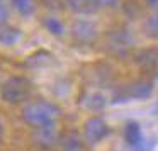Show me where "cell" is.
Returning a JSON list of instances; mask_svg holds the SVG:
<instances>
[{"label": "cell", "mask_w": 158, "mask_h": 151, "mask_svg": "<svg viewBox=\"0 0 158 151\" xmlns=\"http://www.w3.org/2000/svg\"><path fill=\"white\" fill-rule=\"evenodd\" d=\"M43 4H44V7L51 9V10H61V9L68 7L66 0H43Z\"/></svg>", "instance_id": "obj_17"}, {"label": "cell", "mask_w": 158, "mask_h": 151, "mask_svg": "<svg viewBox=\"0 0 158 151\" xmlns=\"http://www.w3.org/2000/svg\"><path fill=\"white\" fill-rule=\"evenodd\" d=\"M104 104H106V100L100 93H90L83 99V105L90 110H100L104 107Z\"/></svg>", "instance_id": "obj_14"}, {"label": "cell", "mask_w": 158, "mask_h": 151, "mask_svg": "<svg viewBox=\"0 0 158 151\" xmlns=\"http://www.w3.org/2000/svg\"><path fill=\"white\" fill-rule=\"evenodd\" d=\"M61 151H85V139L75 129H68L58 137Z\"/></svg>", "instance_id": "obj_6"}, {"label": "cell", "mask_w": 158, "mask_h": 151, "mask_svg": "<svg viewBox=\"0 0 158 151\" xmlns=\"http://www.w3.org/2000/svg\"><path fill=\"white\" fill-rule=\"evenodd\" d=\"M144 32L150 38L158 39V14H155V15L146 19V22H144Z\"/></svg>", "instance_id": "obj_16"}, {"label": "cell", "mask_w": 158, "mask_h": 151, "mask_svg": "<svg viewBox=\"0 0 158 151\" xmlns=\"http://www.w3.org/2000/svg\"><path fill=\"white\" fill-rule=\"evenodd\" d=\"M36 143L43 148H49L56 143V133H55V127H48V129H38L36 131Z\"/></svg>", "instance_id": "obj_12"}, {"label": "cell", "mask_w": 158, "mask_h": 151, "mask_svg": "<svg viewBox=\"0 0 158 151\" xmlns=\"http://www.w3.org/2000/svg\"><path fill=\"white\" fill-rule=\"evenodd\" d=\"M109 134V124L102 119V117L95 116L87 119L85 127H83V137L87 143L90 144H99L100 141H104Z\"/></svg>", "instance_id": "obj_3"}, {"label": "cell", "mask_w": 158, "mask_h": 151, "mask_svg": "<svg viewBox=\"0 0 158 151\" xmlns=\"http://www.w3.org/2000/svg\"><path fill=\"white\" fill-rule=\"evenodd\" d=\"M100 7H116L119 0H99Z\"/></svg>", "instance_id": "obj_19"}, {"label": "cell", "mask_w": 158, "mask_h": 151, "mask_svg": "<svg viewBox=\"0 0 158 151\" xmlns=\"http://www.w3.org/2000/svg\"><path fill=\"white\" fill-rule=\"evenodd\" d=\"M12 5H14V7L17 9V12L22 15H31L36 9L34 0H12Z\"/></svg>", "instance_id": "obj_15"}, {"label": "cell", "mask_w": 158, "mask_h": 151, "mask_svg": "<svg viewBox=\"0 0 158 151\" xmlns=\"http://www.w3.org/2000/svg\"><path fill=\"white\" fill-rule=\"evenodd\" d=\"M21 39V31L9 24L0 26V44L4 46H12Z\"/></svg>", "instance_id": "obj_11"}, {"label": "cell", "mask_w": 158, "mask_h": 151, "mask_svg": "<svg viewBox=\"0 0 158 151\" xmlns=\"http://www.w3.org/2000/svg\"><path fill=\"white\" fill-rule=\"evenodd\" d=\"M134 151H150V149H148V148L144 146V144H139V146L134 148Z\"/></svg>", "instance_id": "obj_21"}, {"label": "cell", "mask_w": 158, "mask_h": 151, "mask_svg": "<svg viewBox=\"0 0 158 151\" xmlns=\"http://www.w3.org/2000/svg\"><path fill=\"white\" fill-rule=\"evenodd\" d=\"M136 65L141 70H155L158 66V48H148V49H141L134 58Z\"/></svg>", "instance_id": "obj_7"}, {"label": "cell", "mask_w": 158, "mask_h": 151, "mask_svg": "<svg viewBox=\"0 0 158 151\" xmlns=\"http://www.w3.org/2000/svg\"><path fill=\"white\" fill-rule=\"evenodd\" d=\"M2 136H4V126H2V122H0V139H2Z\"/></svg>", "instance_id": "obj_22"}, {"label": "cell", "mask_w": 158, "mask_h": 151, "mask_svg": "<svg viewBox=\"0 0 158 151\" xmlns=\"http://www.w3.org/2000/svg\"><path fill=\"white\" fill-rule=\"evenodd\" d=\"M131 48V38L126 31H114L107 36V49L114 55H124Z\"/></svg>", "instance_id": "obj_5"}, {"label": "cell", "mask_w": 158, "mask_h": 151, "mask_svg": "<svg viewBox=\"0 0 158 151\" xmlns=\"http://www.w3.org/2000/svg\"><path fill=\"white\" fill-rule=\"evenodd\" d=\"M124 93H126L127 99L143 100V99H148L153 93V85H151V82H146V80H138V82L131 83Z\"/></svg>", "instance_id": "obj_8"}, {"label": "cell", "mask_w": 158, "mask_h": 151, "mask_svg": "<svg viewBox=\"0 0 158 151\" xmlns=\"http://www.w3.org/2000/svg\"><path fill=\"white\" fill-rule=\"evenodd\" d=\"M144 2H146L148 7H153V9L158 7V0H144Z\"/></svg>", "instance_id": "obj_20"}, {"label": "cell", "mask_w": 158, "mask_h": 151, "mask_svg": "<svg viewBox=\"0 0 158 151\" xmlns=\"http://www.w3.org/2000/svg\"><path fill=\"white\" fill-rule=\"evenodd\" d=\"M7 19H9V7L0 2V26L7 24Z\"/></svg>", "instance_id": "obj_18"}, {"label": "cell", "mask_w": 158, "mask_h": 151, "mask_svg": "<svg viewBox=\"0 0 158 151\" xmlns=\"http://www.w3.org/2000/svg\"><path fill=\"white\" fill-rule=\"evenodd\" d=\"M32 85L26 76H10L0 87V97L7 104H21L29 99Z\"/></svg>", "instance_id": "obj_2"}, {"label": "cell", "mask_w": 158, "mask_h": 151, "mask_svg": "<svg viewBox=\"0 0 158 151\" xmlns=\"http://www.w3.org/2000/svg\"><path fill=\"white\" fill-rule=\"evenodd\" d=\"M72 36L73 41L78 43V44H90L97 38V27L95 24L89 21H78L72 27Z\"/></svg>", "instance_id": "obj_4"}, {"label": "cell", "mask_w": 158, "mask_h": 151, "mask_svg": "<svg viewBox=\"0 0 158 151\" xmlns=\"http://www.w3.org/2000/svg\"><path fill=\"white\" fill-rule=\"evenodd\" d=\"M43 26H44L46 31L53 36H63L65 34V26H63V22L56 17H46L44 21H43Z\"/></svg>", "instance_id": "obj_13"}, {"label": "cell", "mask_w": 158, "mask_h": 151, "mask_svg": "<svg viewBox=\"0 0 158 151\" xmlns=\"http://www.w3.org/2000/svg\"><path fill=\"white\" fill-rule=\"evenodd\" d=\"M66 4H68L70 10H73L75 14H80V15L94 14L100 7L99 0H66Z\"/></svg>", "instance_id": "obj_9"}, {"label": "cell", "mask_w": 158, "mask_h": 151, "mask_svg": "<svg viewBox=\"0 0 158 151\" xmlns=\"http://www.w3.org/2000/svg\"><path fill=\"white\" fill-rule=\"evenodd\" d=\"M124 139L129 146L136 148L139 144H143V131H141V126L136 122V120H129L124 129Z\"/></svg>", "instance_id": "obj_10"}, {"label": "cell", "mask_w": 158, "mask_h": 151, "mask_svg": "<svg viewBox=\"0 0 158 151\" xmlns=\"http://www.w3.org/2000/svg\"><path fill=\"white\" fill-rule=\"evenodd\" d=\"M60 117V107L55 105L53 102L44 99L32 100L22 109V119L26 124L38 129H48L55 127L56 120Z\"/></svg>", "instance_id": "obj_1"}]
</instances>
